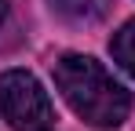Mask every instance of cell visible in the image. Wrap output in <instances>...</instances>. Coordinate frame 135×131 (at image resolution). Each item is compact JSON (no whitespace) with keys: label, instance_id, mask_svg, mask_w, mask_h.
<instances>
[{"label":"cell","instance_id":"cell-1","mask_svg":"<svg viewBox=\"0 0 135 131\" xmlns=\"http://www.w3.org/2000/svg\"><path fill=\"white\" fill-rule=\"evenodd\" d=\"M55 87L62 91L69 109L91 128H117L132 113V95L110 69L91 55H62L55 62Z\"/></svg>","mask_w":135,"mask_h":131},{"label":"cell","instance_id":"cell-2","mask_svg":"<svg viewBox=\"0 0 135 131\" xmlns=\"http://www.w3.org/2000/svg\"><path fill=\"white\" fill-rule=\"evenodd\" d=\"M0 113L15 131H51L55 128V106L47 98L40 80L26 69L0 73Z\"/></svg>","mask_w":135,"mask_h":131},{"label":"cell","instance_id":"cell-3","mask_svg":"<svg viewBox=\"0 0 135 131\" xmlns=\"http://www.w3.org/2000/svg\"><path fill=\"white\" fill-rule=\"evenodd\" d=\"M55 15H62L66 22H77V26H91V22L106 18L113 0H47Z\"/></svg>","mask_w":135,"mask_h":131},{"label":"cell","instance_id":"cell-4","mask_svg":"<svg viewBox=\"0 0 135 131\" xmlns=\"http://www.w3.org/2000/svg\"><path fill=\"white\" fill-rule=\"evenodd\" d=\"M110 55L128 77H135V18H128L110 40Z\"/></svg>","mask_w":135,"mask_h":131},{"label":"cell","instance_id":"cell-5","mask_svg":"<svg viewBox=\"0 0 135 131\" xmlns=\"http://www.w3.org/2000/svg\"><path fill=\"white\" fill-rule=\"evenodd\" d=\"M7 18V0H0V22Z\"/></svg>","mask_w":135,"mask_h":131}]
</instances>
